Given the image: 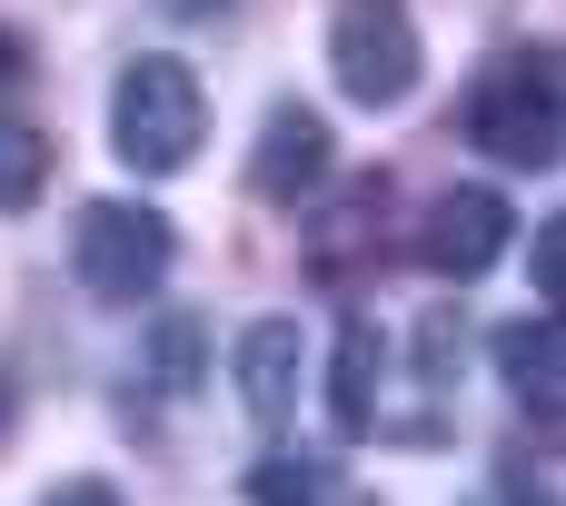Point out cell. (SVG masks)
<instances>
[{
	"instance_id": "obj_1",
	"label": "cell",
	"mask_w": 566,
	"mask_h": 506,
	"mask_svg": "<svg viewBox=\"0 0 566 506\" xmlns=\"http://www.w3.org/2000/svg\"><path fill=\"white\" fill-rule=\"evenodd\" d=\"M199 139H209V89H199V70L169 60V50H139V60L119 70V89H109V149H119L139 179H169V169L199 159Z\"/></svg>"
},
{
	"instance_id": "obj_2",
	"label": "cell",
	"mask_w": 566,
	"mask_h": 506,
	"mask_svg": "<svg viewBox=\"0 0 566 506\" xmlns=\"http://www.w3.org/2000/svg\"><path fill=\"white\" fill-rule=\"evenodd\" d=\"M468 139L507 169H557L566 159V89L537 50H497L468 89Z\"/></svg>"
},
{
	"instance_id": "obj_3",
	"label": "cell",
	"mask_w": 566,
	"mask_h": 506,
	"mask_svg": "<svg viewBox=\"0 0 566 506\" xmlns=\"http://www.w3.org/2000/svg\"><path fill=\"white\" fill-rule=\"evenodd\" d=\"M169 259H179V239H169V219H159L149 199H90L80 229H70V268H80V288L109 298V308H139V298L169 278Z\"/></svg>"
},
{
	"instance_id": "obj_4",
	"label": "cell",
	"mask_w": 566,
	"mask_h": 506,
	"mask_svg": "<svg viewBox=\"0 0 566 506\" xmlns=\"http://www.w3.org/2000/svg\"><path fill=\"white\" fill-rule=\"evenodd\" d=\"M328 70H338V99L398 109L428 70V40H418L408 0H338L328 10Z\"/></svg>"
},
{
	"instance_id": "obj_5",
	"label": "cell",
	"mask_w": 566,
	"mask_h": 506,
	"mask_svg": "<svg viewBox=\"0 0 566 506\" xmlns=\"http://www.w3.org/2000/svg\"><path fill=\"white\" fill-rule=\"evenodd\" d=\"M507 229H517L507 189H448V199H428L418 259H428L438 278H488V268L507 259Z\"/></svg>"
},
{
	"instance_id": "obj_6",
	"label": "cell",
	"mask_w": 566,
	"mask_h": 506,
	"mask_svg": "<svg viewBox=\"0 0 566 506\" xmlns=\"http://www.w3.org/2000/svg\"><path fill=\"white\" fill-rule=\"evenodd\" d=\"M318 179H328V119H318L308 99H279V109L259 119L249 189H259V199H298V189H318Z\"/></svg>"
},
{
	"instance_id": "obj_7",
	"label": "cell",
	"mask_w": 566,
	"mask_h": 506,
	"mask_svg": "<svg viewBox=\"0 0 566 506\" xmlns=\"http://www.w3.org/2000/svg\"><path fill=\"white\" fill-rule=\"evenodd\" d=\"M239 408L259 428H289V408H298V318H249L239 328Z\"/></svg>"
},
{
	"instance_id": "obj_8",
	"label": "cell",
	"mask_w": 566,
	"mask_h": 506,
	"mask_svg": "<svg viewBox=\"0 0 566 506\" xmlns=\"http://www.w3.org/2000/svg\"><path fill=\"white\" fill-rule=\"evenodd\" d=\"M488 358H497V378L517 388V408H566V328L547 318H517V328H497L488 338Z\"/></svg>"
},
{
	"instance_id": "obj_9",
	"label": "cell",
	"mask_w": 566,
	"mask_h": 506,
	"mask_svg": "<svg viewBox=\"0 0 566 506\" xmlns=\"http://www.w3.org/2000/svg\"><path fill=\"white\" fill-rule=\"evenodd\" d=\"M378 328L358 318V328H338V358H328V428L338 438H368L378 428Z\"/></svg>"
},
{
	"instance_id": "obj_10",
	"label": "cell",
	"mask_w": 566,
	"mask_h": 506,
	"mask_svg": "<svg viewBox=\"0 0 566 506\" xmlns=\"http://www.w3.org/2000/svg\"><path fill=\"white\" fill-rule=\"evenodd\" d=\"M378 209H388V179H358V189H348V199L328 209V229L308 239V259H318V278H348V249H358V239H378V229H368Z\"/></svg>"
},
{
	"instance_id": "obj_11",
	"label": "cell",
	"mask_w": 566,
	"mask_h": 506,
	"mask_svg": "<svg viewBox=\"0 0 566 506\" xmlns=\"http://www.w3.org/2000/svg\"><path fill=\"white\" fill-rule=\"evenodd\" d=\"M40 189H50V139L0 109V209H30Z\"/></svg>"
},
{
	"instance_id": "obj_12",
	"label": "cell",
	"mask_w": 566,
	"mask_h": 506,
	"mask_svg": "<svg viewBox=\"0 0 566 506\" xmlns=\"http://www.w3.org/2000/svg\"><path fill=\"white\" fill-rule=\"evenodd\" d=\"M338 487V467H318V457H259L249 467V497L259 506H318Z\"/></svg>"
},
{
	"instance_id": "obj_13",
	"label": "cell",
	"mask_w": 566,
	"mask_h": 506,
	"mask_svg": "<svg viewBox=\"0 0 566 506\" xmlns=\"http://www.w3.org/2000/svg\"><path fill=\"white\" fill-rule=\"evenodd\" d=\"M199 348H209V338H199V318H189V308H169V318L149 328V368H159V388H199Z\"/></svg>"
},
{
	"instance_id": "obj_14",
	"label": "cell",
	"mask_w": 566,
	"mask_h": 506,
	"mask_svg": "<svg viewBox=\"0 0 566 506\" xmlns=\"http://www.w3.org/2000/svg\"><path fill=\"white\" fill-rule=\"evenodd\" d=\"M527 278H537V308L566 328V209L537 219V249H527Z\"/></svg>"
},
{
	"instance_id": "obj_15",
	"label": "cell",
	"mask_w": 566,
	"mask_h": 506,
	"mask_svg": "<svg viewBox=\"0 0 566 506\" xmlns=\"http://www.w3.org/2000/svg\"><path fill=\"white\" fill-rule=\"evenodd\" d=\"M40 506H129V497H119L109 477H70V487H50Z\"/></svg>"
},
{
	"instance_id": "obj_16",
	"label": "cell",
	"mask_w": 566,
	"mask_h": 506,
	"mask_svg": "<svg viewBox=\"0 0 566 506\" xmlns=\"http://www.w3.org/2000/svg\"><path fill=\"white\" fill-rule=\"evenodd\" d=\"M478 506H557V497H547V487H527V477H497Z\"/></svg>"
},
{
	"instance_id": "obj_17",
	"label": "cell",
	"mask_w": 566,
	"mask_h": 506,
	"mask_svg": "<svg viewBox=\"0 0 566 506\" xmlns=\"http://www.w3.org/2000/svg\"><path fill=\"white\" fill-rule=\"evenodd\" d=\"M318 506H378V497H358V487H328V497H318Z\"/></svg>"
},
{
	"instance_id": "obj_18",
	"label": "cell",
	"mask_w": 566,
	"mask_h": 506,
	"mask_svg": "<svg viewBox=\"0 0 566 506\" xmlns=\"http://www.w3.org/2000/svg\"><path fill=\"white\" fill-rule=\"evenodd\" d=\"M169 10H219V0H169Z\"/></svg>"
}]
</instances>
